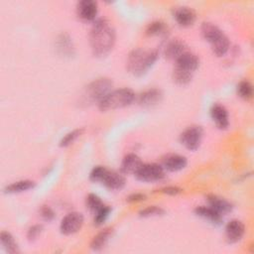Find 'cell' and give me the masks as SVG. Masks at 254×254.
Masks as SVG:
<instances>
[{
    "mask_svg": "<svg viewBox=\"0 0 254 254\" xmlns=\"http://www.w3.org/2000/svg\"><path fill=\"white\" fill-rule=\"evenodd\" d=\"M115 30L106 19H97L89 33L91 51L96 57H104L110 53L115 44Z\"/></svg>",
    "mask_w": 254,
    "mask_h": 254,
    "instance_id": "cell-1",
    "label": "cell"
},
{
    "mask_svg": "<svg viewBox=\"0 0 254 254\" xmlns=\"http://www.w3.org/2000/svg\"><path fill=\"white\" fill-rule=\"evenodd\" d=\"M159 54L156 50L135 49L127 57V69L135 76H142L154 65Z\"/></svg>",
    "mask_w": 254,
    "mask_h": 254,
    "instance_id": "cell-2",
    "label": "cell"
},
{
    "mask_svg": "<svg viewBox=\"0 0 254 254\" xmlns=\"http://www.w3.org/2000/svg\"><path fill=\"white\" fill-rule=\"evenodd\" d=\"M202 37L210 44L211 50L217 57L224 56L230 47V42L227 36L214 24L204 22L201 25Z\"/></svg>",
    "mask_w": 254,
    "mask_h": 254,
    "instance_id": "cell-3",
    "label": "cell"
},
{
    "mask_svg": "<svg viewBox=\"0 0 254 254\" xmlns=\"http://www.w3.org/2000/svg\"><path fill=\"white\" fill-rule=\"evenodd\" d=\"M136 98L134 91L130 88L123 87L111 90L104 98L98 103L101 111H109L118 108H123L130 105Z\"/></svg>",
    "mask_w": 254,
    "mask_h": 254,
    "instance_id": "cell-4",
    "label": "cell"
},
{
    "mask_svg": "<svg viewBox=\"0 0 254 254\" xmlns=\"http://www.w3.org/2000/svg\"><path fill=\"white\" fill-rule=\"evenodd\" d=\"M90 181L94 183H101L107 189L112 190H119L125 186V177L120 172L110 171L103 166H96L92 169L89 175Z\"/></svg>",
    "mask_w": 254,
    "mask_h": 254,
    "instance_id": "cell-5",
    "label": "cell"
},
{
    "mask_svg": "<svg viewBox=\"0 0 254 254\" xmlns=\"http://www.w3.org/2000/svg\"><path fill=\"white\" fill-rule=\"evenodd\" d=\"M113 82L107 77H100L87 84L84 90V98L87 102L99 103L112 90Z\"/></svg>",
    "mask_w": 254,
    "mask_h": 254,
    "instance_id": "cell-6",
    "label": "cell"
},
{
    "mask_svg": "<svg viewBox=\"0 0 254 254\" xmlns=\"http://www.w3.org/2000/svg\"><path fill=\"white\" fill-rule=\"evenodd\" d=\"M139 181L152 183L158 182L164 179L165 177V169L162 165L156 163H148L142 164L137 172L134 174Z\"/></svg>",
    "mask_w": 254,
    "mask_h": 254,
    "instance_id": "cell-7",
    "label": "cell"
},
{
    "mask_svg": "<svg viewBox=\"0 0 254 254\" xmlns=\"http://www.w3.org/2000/svg\"><path fill=\"white\" fill-rule=\"evenodd\" d=\"M203 130L198 125H191L186 128L180 135L181 143L189 150H196L202 140Z\"/></svg>",
    "mask_w": 254,
    "mask_h": 254,
    "instance_id": "cell-8",
    "label": "cell"
},
{
    "mask_svg": "<svg viewBox=\"0 0 254 254\" xmlns=\"http://www.w3.org/2000/svg\"><path fill=\"white\" fill-rule=\"evenodd\" d=\"M83 224V215L80 212L72 211L67 213L61 222L60 229L63 234L69 235L77 232Z\"/></svg>",
    "mask_w": 254,
    "mask_h": 254,
    "instance_id": "cell-9",
    "label": "cell"
},
{
    "mask_svg": "<svg viewBox=\"0 0 254 254\" xmlns=\"http://www.w3.org/2000/svg\"><path fill=\"white\" fill-rule=\"evenodd\" d=\"M175 68L193 74L199 65V60L196 55L187 51L175 61Z\"/></svg>",
    "mask_w": 254,
    "mask_h": 254,
    "instance_id": "cell-10",
    "label": "cell"
},
{
    "mask_svg": "<svg viewBox=\"0 0 254 254\" xmlns=\"http://www.w3.org/2000/svg\"><path fill=\"white\" fill-rule=\"evenodd\" d=\"M173 16L176 22L182 27H190L196 20L195 11L188 6L174 7Z\"/></svg>",
    "mask_w": 254,
    "mask_h": 254,
    "instance_id": "cell-11",
    "label": "cell"
},
{
    "mask_svg": "<svg viewBox=\"0 0 254 254\" xmlns=\"http://www.w3.org/2000/svg\"><path fill=\"white\" fill-rule=\"evenodd\" d=\"M97 12V2L93 0H81L76 4V14L83 21H94Z\"/></svg>",
    "mask_w": 254,
    "mask_h": 254,
    "instance_id": "cell-12",
    "label": "cell"
},
{
    "mask_svg": "<svg viewBox=\"0 0 254 254\" xmlns=\"http://www.w3.org/2000/svg\"><path fill=\"white\" fill-rule=\"evenodd\" d=\"M245 233V225L238 219L230 220L225 226V237L229 243L240 241Z\"/></svg>",
    "mask_w": 254,
    "mask_h": 254,
    "instance_id": "cell-13",
    "label": "cell"
},
{
    "mask_svg": "<svg viewBox=\"0 0 254 254\" xmlns=\"http://www.w3.org/2000/svg\"><path fill=\"white\" fill-rule=\"evenodd\" d=\"M210 117L217 128L226 129L229 125V116L226 108L218 103H215L210 108Z\"/></svg>",
    "mask_w": 254,
    "mask_h": 254,
    "instance_id": "cell-14",
    "label": "cell"
},
{
    "mask_svg": "<svg viewBox=\"0 0 254 254\" xmlns=\"http://www.w3.org/2000/svg\"><path fill=\"white\" fill-rule=\"evenodd\" d=\"M163 97V93L158 88H149L138 95L137 101L143 107H152L158 104Z\"/></svg>",
    "mask_w": 254,
    "mask_h": 254,
    "instance_id": "cell-15",
    "label": "cell"
},
{
    "mask_svg": "<svg viewBox=\"0 0 254 254\" xmlns=\"http://www.w3.org/2000/svg\"><path fill=\"white\" fill-rule=\"evenodd\" d=\"M162 166L167 171L178 172L187 166V158L179 154H170L163 159Z\"/></svg>",
    "mask_w": 254,
    "mask_h": 254,
    "instance_id": "cell-16",
    "label": "cell"
},
{
    "mask_svg": "<svg viewBox=\"0 0 254 254\" xmlns=\"http://www.w3.org/2000/svg\"><path fill=\"white\" fill-rule=\"evenodd\" d=\"M57 50L64 57H71L74 54L72 39L66 33H62L57 38Z\"/></svg>",
    "mask_w": 254,
    "mask_h": 254,
    "instance_id": "cell-17",
    "label": "cell"
},
{
    "mask_svg": "<svg viewBox=\"0 0 254 254\" xmlns=\"http://www.w3.org/2000/svg\"><path fill=\"white\" fill-rule=\"evenodd\" d=\"M142 164L143 163H142L141 159L136 154H133V153L127 154L121 162L120 172L123 175H125V174H135Z\"/></svg>",
    "mask_w": 254,
    "mask_h": 254,
    "instance_id": "cell-18",
    "label": "cell"
},
{
    "mask_svg": "<svg viewBox=\"0 0 254 254\" xmlns=\"http://www.w3.org/2000/svg\"><path fill=\"white\" fill-rule=\"evenodd\" d=\"M194 212H195L196 215H198L201 218L209 221L212 224L218 225V224H220L222 222L223 215L220 214L219 212H217L215 209H213L209 205L208 206H205V205L197 206L194 209Z\"/></svg>",
    "mask_w": 254,
    "mask_h": 254,
    "instance_id": "cell-19",
    "label": "cell"
},
{
    "mask_svg": "<svg viewBox=\"0 0 254 254\" xmlns=\"http://www.w3.org/2000/svg\"><path fill=\"white\" fill-rule=\"evenodd\" d=\"M187 46L186 44L179 40L175 39L170 41L166 47H165V56L169 60H174L176 61L181 55H183L185 52H187Z\"/></svg>",
    "mask_w": 254,
    "mask_h": 254,
    "instance_id": "cell-20",
    "label": "cell"
},
{
    "mask_svg": "<svg viewBox=\"0 0 254 254\" xmlns=\"http://www.w3.org/2000/svg\"><path fill=\"white\" fill-rule=\"evenodd\" d=\"M206 199H207L208 205L222 215L232 210V204L223 197H220L214 194H208L206 196Z\"/></svg>",
    "mask_w": 254,
    "mask_h": 254,
    "instance_id": "cell-21",
    "label": "cell"
},
{
    "mask_svg": "<svg viewBox=\"0 0 254 254\" xmlns=\"http://www.w3.org/2000/svg\"><path fill=\"white\" fill-rule=\"evenodd\" d=\"M112 235V228H104L98 232L90 242V248L94 251H99L105 247Z\"/></svg>",
    "mask_w": 254,
    "mask_h": 254,
    "instance_id": "cell-22",
    "label": "cell"
},
{
    "mask_svg": "<svg viewBox=\"0 0 254 254\" xmlns=\"http://www.w3.org/2000/svg\"><path fill=\"white\" fill-rule=\"evenodd\" d=\"M34 187H35V182L30 181V180H22V181L14 182V183L8 185L5 188V192L18 193V192H22V191L31 190Z\"/></svg>",
    "mask_w": 254,
    "mask_h": 254,
    "instance_id": "cell-23",
    "label": "cell"
},
{
    "mask_svg": "<svg viewBox=\"0 0 254 254\" xmlns=\"http://www.w3.org/2000/svg\"><path fill=\"white\" fill-rule=\"evenodd\" d=\"M0 239H1V243L4 247V249L11 254L14 253H18L19 252V247L17 242L15 241L14 237L12 236V234L8 231H2L0 234Z\"/></svg>",
    "mask_w": 254,
    "mask_h": 254,
    "instance_id": "cell-24",
    "label": "cell"
},
{
    "mask_svg": "<svg viewBox=\"0 0 254 254\" xmlns=\"http://www.w3.org/2000/svg\"><path fill=\"white\" fill-rule=\"evenodd\" d=\"M168 27L162 21H154L146 28V34L149 36H162L167 33Z\"/></svg>",
    "mask_w": 254,
    "mask_h": 254,
    "instance_id": "cell-25",
    "label": "cell"
},
{
    "mask_svg": "<svg viewBox=\"0 0 254 254\" xmlns=\"http://www.w3.org/2000/svg\"><path fill=\"white\" fill-rule=\"evenodd\" d=\"M237 93L241 98H243L245 100L250 99L253 95V86H252V84L248 80L240 81L239 84L237 85Z\"/></svg>",
    "mask_w": 254,
    "mask_h": 254,
    "instance_id": "cell-26",
    "label": "cell"
},
{
    "mask_svg": "<svg viewBox=\"0 0 254 254\" xmlns=\"http://www.w3.org/2000/svg\"><path fill=\"white\" fill-rule=\"evenodd\" d=\"M85 203H86V207L93 213H95L100 207H102L104 205V203L102 202L100 197L98 195H96L95 193H89L86 196Z\"/></svg>",
    "mask_w": 254,
    "mask_h": 254,
    "instance_id": "cell-27",
    "label": "cell"
},
{
    "mask_svg": "<svg viewBox=\"0 0 254 254\" xmlns=\"http://www.w3.org/2000/svg\"><path fill=\"white\" fill-rule=\"evenodd\" d=\"M173 78L176 83H178L180 85H186L191 80L192 73H189V72H186V71H183V70H180V69L174 67Z\"/></svg>",
    "mask_w": 254,
    "mask_h": 254,
    "instance_id": "cell-28",
    "label": "cell"
},
{
    "mask_svg": "<svg viewBox=\"0 0 254 254\" xmlns=\"http://www.w3.org/2000/svg\"><path fill=\"white\" fill-rule=\"evenodd\" d=\"M82 133V129H74L68 133H66L61 140L60 142V146L61 147H66L68 145H70L72 142H74L76 140V138H78L80 136V134Z\"/></svg>",
    "mask_w": 254,
    "mask_h": 254,
    "instance_id": "cell-29",
    "label": "cell"
},
{
    "mask_svg": "<svg viewBox=\"0 0 254 254\" xmlns=\"http://www.w3.org/2000/svg\"><path fill=\"white\" fill-rule=\"evenodd\" d=\"M110 211H111V208L108 205L104 204L102 207H100L94 213V219H93L94 224L95 225H101L106 220V218L108 217Z\"/></svg>",
    "mask_w": 254,
    "mask_h": 254,
    "instance_id": "cell-30",
    "label": "cell"
},
{
    "mask_svg": "<svg viewBox=\"0 0 254 254\" xmlns=\"http://www.w3.org/2000/svg\"><path fill=\"white\" fill-rule=\"evenodd\" d=\"M164 212H165V211H164L163 208H161V207H159V206L153 205V206H148V207L142 209V210L139 212V214H140L141 216H143V217H149V216L162 215V214H164Z\"/></svg>",
    "mask_w": 254,
    "mask_h": 254,
    "instance_id": "cell-31",
    "label": "cell"
},
{
    "mask_svg": "<svg viewBox=\"0 0 254 254\" xmlns=\"http://www.w3.org/2000/svg\"><path fill=\"white\" fill-rule=\"evenodd\" d=\"M43 230V226L41 224H35L33 226H31L29 229H28V232H27V237L30 241L32 240H35L42 232Z\"/></svg>",
    "mask_w": 254,
    "mask_h": 254,
    "instance_id": "cell-32",
    "label": "cell"
},
{
    "mask_svg": "<svg viewBox=\"0 0 254 254\" xmlns=\"http://www.w3.org/2000/svg\"><path fill=\"white\" fill-rule=\"evenodd\" d=\"M41 216L43 217V219H45L47 221H52L55 218L56 214H55L54 210L50 206L45 205V206H43L41 208Z\"/></svg>",
    "mask_w": 254,
    "mask_h": 254,
    "instance_id": "cell-33",
    "label": "cell"
},
{
    "mask_svg": "<svg viewBox=\"0 0 254 254\" xmlns=\"http://www.w3.org/2000/svg\"><path fill=\"white\" fill-rule=\"evenodd\" d=\"M182 190H183L182 189H180V188H178V187H173V186H171V187H166V188H164V189L161 190L162 192L167 193V194H171V195H176V194L182 192Z\"/></svg>",
    "mask_w": 254,
    "mask_h": 254,
    "instance_id": "cell-34",
    "label": "cell"
},
{
    "mask_svg": "<svg viewBox=\"0 0 254 254\" xmlns=\"http://www.w3.org/2000/svg\"><path fill=\"white\" fill-rule=\"evenodd\" d=\"M146 198V195L140 192H136V193H132L127 197V200L130 202H134V201H141L144 200Z\"/></svg>",
    "mask_w": 254,
    "mask_h": 254,
    "instance_id": "cell-35",
    "label": "cell"
}]
</instances>
